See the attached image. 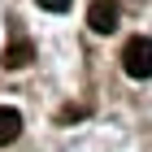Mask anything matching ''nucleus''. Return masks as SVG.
<instances>
[{"mask_svg":"<svg viewBox=\"0 0 152 152\" xmlns=\"http://www.w3.org/2000/svg\"><path fill=\"white\" fill-rule=\"evenodd\" d=\"M22 135V113L18 109H9V104H0V148L4 143H13Z\"/></svg>","mask_w":152,"mask_h":152,"instance_id":"obj_3","label":"nucleus"},{"mask_svg":"<svg viewBox=\"0 0 152 152\" xmlns=\"http://www.w3.org/2000/svg\"><path fill=\"white\" fill-rule=\"evenodd\" d=\"M39 9H48V13H65L70 9V0H35Z\"/></svg>","mask_w":152,"mask_h":152,"instance_id":"obj_5","label":"nucleus"},{"mask_svg":"<svg viewBox=\"0 0 152 152\" xmlns=\"http://www.w3.org/2000/svg\"><path fill=\"white\" fill-rule=\"evenodd\" d=\"M122 70L130 78H152V39L148 35L126 39V48H122Z\"/></svg>","mask_w":152,"mask_h":152,"instance_id":"obj_1","label":"nucleus"},{"mask_svg":"<svg viewBox=\"0 0 152 152\" xmlns=\"http://www.w3.org/2000/svg\"><path fill=\"white\" fill-rule=\"evenodd\" d=\"M117 18H122V13H117V0H96L91 13H87V26H91L96 35H113Z\"/></svg>","mask_w":152,"mask_h":152,"instance_id":"obj_2","label":"nucleus"},{"mask_svg":"<svg viewBox=\"0 0 152 152\" xmlns=\"http://www.w3.org/2000/svg\"><path fill=\"white\" fill-rule=\"evenodd\" d=\"M31 57H35V48L26 44V39H18V44H9V52H4V70H22V65H31Z\"/></svg>","mask_w":152,"mask_h":152,"instance_id":"obj_4","label":"nucleus"}]
</instances>
